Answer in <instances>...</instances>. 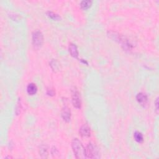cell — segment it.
Returning a JSON list of instances; mask_svg holds the SVG:
<instances>
[{"mask_svg":"<svg viewBox=\"0 0 159 159\" xmlns=\"http://www.w3.org/2000/svg\"><path fill=\"white\" fill-rule=\"evenodd\" d=\"M72 99L74 106L76 108H80L81 100L79 97V93L76 88L72 89Z\"/></svg>","mask_w":159,"mask_h":159,"instance_id":"277c9868","label":"cell"},{"mask_svg":"<svg viewBox=\"0 0 159 159\" xmlns=\"http://www.w3.org/2000/svg\"><path fill=\"white\" fill-rule=\"evenodd\" d=\"M44 41V37L41 32L35 31L32 34V44L35 49H39L42 46Z\"/></svg>","mask_w":159,"mask_h":159,"instance_id":"7a4b0ae2","label":"cell"},{"mask_svg":"<svg viewBox=\"0 0 159 159\" xmlns=\"http://www.w3.org/2000/svg\"><path fill=\"white\" fill-rule=\"evenodd\" d=\"M57 62L55 60H52L51 62V66L54 70H57L58 69L59 65L57 64Z\"/></svg>","mask_w":159,"mask_h":159,"instance_id":"4fadbf2b","label":"cell"},{"mask_svg":"<svg viewBox=\"0 0 159 159\" xmlns=\"http://www.w3.org/2000/svg\"><path fill=\"white\" fill-rule=\"evenodd\" d=\"M47 16H49V18H51L52 19H54V20H59L60 19V16H59L58 14H55V13L53 12L48 11V12H47Z\"/></svg>","mask_w":159,"mask_h":159,"instance_id":"7c38bea8","label":"cell"},{"mask_svg":"<svg viewBox=\"0 0 159 159\" xmlns=\"http://www.w3.org/2000/svg\"><path fill=\"white\" fill-rule=\"evenodd\" d=\"M27 91L29 95H34L37 91V87L34 83H29L27 87Z\"/></svg>","mask_w":159,"mask_h":159,"instance_id":"ba28073f","label":"cell"},{"mask_svg":"<svg viewBox=\"0 0 159 159\" xmlns=\"http://www.w3.org/2000/svg\"><path fill=\"white\" fill-rule=\"evenodd\" d=\"M158 99L157 98L156 101H155V108H156V111H157V112H158Z\"/></svg>","mask_w":159,"mask_h":159,"instance_id":"2e32d148","label":"cell"},{"mask_svg":"<svg viewBox=\"0 0 159 159\" xmlns=\"http://www.w3.org/2000/svg\"><path fill=\"white\" fill-rule=\"evenodd\" d=\"M72 147L73 150L77 158H85L86 157V148L83 145L78 139H74L72 142Z\"/></svg>","mask_w":159,"mask_h":159,"instance_id":"6da1fadb","label":"cell"},{"mask_svg":"<svg viewBox=\"0 0 159 159\" xmlns=\"http://www.w3.org/2000/svg\"><path fill=\"white\" fill-rule=\"evenodd\" d=\"M92 4V1L89 0H83L80 3L81 8L83 9H87L90 7Z\"/></svg>","mask_w":159,"mask_h":159,"instance_id":"8fae6325","label":"cell"},{"mask_svg":"<svg viewBox=\"0 0 159 159\" xmlns=\"http://www.w3.org/2000/svg\"><path fill=\"white\" fill-rule=\"evenodd\" d=\"M79 133L80 135L83 137H88L90 136V129L88 127V125L87 124L83 125L82 126L80 129Z\"/></svg>","mask_w":159,"mask_h":159,"instance_id":"5b68a950","label":"cell"},{"mask_svg":"<svg viewBox=\"0 0 159 159\" xmlns=\"http://www.w3.org/2000/svg\"><path fill=\"white\" fill-rule=\"evenodd\" d=\"M54 93H55V92L54 90H53V89H49L47 91V94L49 95H54Z\"/></svg>","mask_w":159,"mask_h":159,"instance_id":"9a60e30c","label":"cell"},{"mask_svg":"<svg viewBox=\"0 0 159 159\" xmlns=\"http://www.w3.org/2000/svg\"><path fill=\"white\" fill-rule=\"evenodd\" d=\"M40 154H41V155H44L45 157V155L47 154V149L45 147L41 148L40 149Z\"/></svg>","mask_w":159,"mask_h":159,"instance_id":"5bb4252c","label":"cell"},{"mask_svg":"<svg viewBox=\"0 0 159 159\" xmlns=\"http://www.w3.org/2000/svg\"><path fill=\"white\" fill-rule=\"evenodd\" d=\"M69 51L72 57H74L75 58H77L78 56V52L77 47L75 44H70L69 45Z\"/></svg>","mask_w":159,"mask_h":159,"instance_id":"9c48e42d","label":"cell"},{"mask_svg":"<svg viewBox=\"0 0 159 159\" xmlns=\"http://www.w3.org/2000/svg\"><path fill=\"white\" fill-rule=\"evenodd\" d=\"M86 157L90 158L99 157L98 150L92 144H89L86 148Z\"/></svg>","mask_w":159,"mask_h":159,"instance_id":"3957f363","label":"cell"},{"mask_svg":"<svg viewBox=\"0 0 159 159\" xmlns=\"http://www.w3.org/2000/svg\"><path fill=\"white\" fill-rule=\"evenodd\" d=\"M136 99L139 103H140L142 106H145L148 102V98L147 95H145L144 93H140L137 94Z\"/></svg>","mask_w":159,"mask_h":159,"instance_id":"52a82bcc","label":"cell"},{"mask_svg":"<svg viewBox=\"0 0 159 159\" xmlns=\"http://www.w3.org/2000/svg\"><path fill=\"white\" fill-rule=\"evenodd\" d=\"M134 137L135 141L139 142V143H141V142H142L144 141L143 135H142L140 132H138V131L135 132L134 134Z\"/></svg>","mask_w":159,"mask_h":159,"instance_id":"30bf717a","label":"cell"},{"mask_svg":"<svg viewBox=\"0 0 159 159\" xmlns=\"http://www.w3.org/2000/svg\"><path fill=\"white\" fill-rule=\"evenodd\" d=\"M62 117L65 122H69L71 118V112L67 106L63 108L62 110Z\"/></svg>","mask_w":159,"mask_h":159,"instance_id":"8992f818","label":"cell"}]
</instances>
